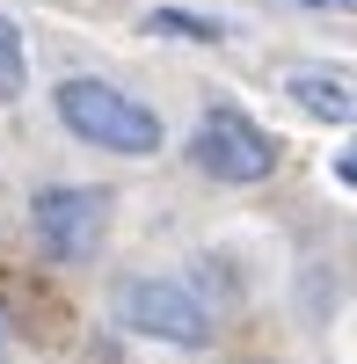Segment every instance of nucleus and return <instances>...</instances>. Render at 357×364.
<instances>
[{
	"label": "nucleus",
	"mask_w": 357,
	"mask_h": 364,
	"mask_svg": "<svg viewBox=\"0 0 357 364\" xmlns=\"http://www.w3.org/2000/svg\"><path fill=\"white\" fill-rule=\"evenodd\" d=\"M117 321L132 328V336H154V343H175V350H204L212 343V314H204V299L175 277H124L117 284Z\"/></svg>",
	"instance_id": "4"
},
{
	"label": "nucleus",
	"mask_w": 357,
	"mask_h": 364,
	"mask_svg": "<svg viewBox=\"0 0 357 364\" xmlns=\"http://www.w3.org/2000/svg\"><path fill=\"white\" fill-rule=\"evenodd\" d=\"M292 8H321V15H350L357 0H292Z\"/></svg>",
	"instance_id": "8"
},
{
	"label": "nucleus",
	"mask_w": 357,
	"mask_h": 364,
	"mask_svg": "<svg viewBox=\"0 0 357 364\" xmlns=\"http://www.w3.org/2000/svg\"><path fill=\"white\" fill-rule=\"evenodd\" d=\"M190 168L226 182V190H255V182L277 175V139L262 132L255 117L219 102V109H204V124L190 132Z\"/></svg>",
	"instance_id": "2"
},
{
	"label": "nucleus",
	"mask_w": 357,
	"mask_h": 364,
	"mask_svg": "<svg viewBox=\"0 0 357 364\" xmlns=\"http://www.w3.org/2000/svg\"><path fill=\"white\" fill-rule=\"evenodd\" d=\"M284 95L299 102L307 117H321V124H357V87H350L343 73L299 66V73H284Z\"/></svg>",
	"instance_id": "5"
},
{
	"label": "nucleus",
	"mask_w": 357,
	"mask_h": 364,
	"mask_svg": "<svg viewBox=\"0 0 357 364\" xmlns=\"http://www.w3.org/2000/svg\"><path fill=\"white\" fill-rule=\"evenodd\" d=\"M22 80H29V51H22V29L0 15V102H15L22 95Z\"/></svg>",
	"instance_id": "7"
},
{
	"label": "nucleus",
	"mask_w": 357,
	"mask_h": 364,
	"mask_svg": "<svg viewBox=\"0 0 357 364\" xmlns=\"http://www.w3.org/2000/svg\"><path fill=\"white\" fill-rule=\"evenodd\" d=\"M146 37H183V44H226V29L212 15H190V8H154L146 15Z\"/></svg>",
	"instance_id": "6"
},
{
	"label": "nucleus",
	"mask_w": 357,
	"mask_h": 364,
	"mask_svg": "<svg viewBox=\"0 0 357 364\" xmlns=\"http://www.w3.org/2000/svg\"><path fill=\"white\" fill-rule=\"evenodd\" d=\"M0 350H8V336H0Z\"/></svg>",
	"instance_id": "10"
},
{
	"label": "nucleus",
	"mask_w": 357,
	"mask_h": 364,
	"mask_svg": "<svg viewBox=\"0 0 357 364\" xmlns=\"http://www.w3.org/2000/svg\"><path fill=\"white\" fill-rule=\"evenodd\" d=\"M51 109H58V124H66L73 139L102 146V154H124V161L161 154V139H168V132H161V117L146 109L139 95H124V87H110V80H95V73L58 80Z\"/></svg>",
	"instance_id": "1"
},
{
	"label": "nucleus",
	"mask_w": 357,
	"mask_h": 364,
	"mask_svg": "<svg viewBox=\"0 0 357 364\" xmlns=\"http://www.w3.org/2000/svg\"><path fill=\"white\" fill-rule=\"evenodd\" d=\"M336 175H343V182H357V139H350L343 154H336Z\"/></svg>",
	"instance_id": "9"
},
{
	"label": "nucleus",
	"mask_w": 357,
	"mask_h": 364,
	"mask_svg": "<svg viewBox=\"0 0 357 364\" xmlns=\"http://www.w3.org/2000/svg\"><path fill=\"white\" fill-rule=\"evenodd\" d=\"M29 233L51 262H95L110 240V190L95 182H51L29 204Z\"/></svg>",
	"instance_id": "3"
}]
</instances>
